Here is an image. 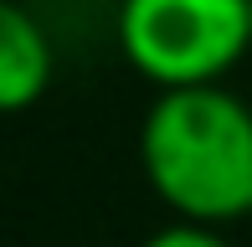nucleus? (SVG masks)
Instances as JSON below:
<instances>
[{
	"mask_svg": "<svg viewBox=\"0 0 252 247\" xmlns=\"http://www.w3.org/2000/svg\"><path fill=\"white\" fill-rule=\"evenodd\" d=\"M144 181L180 221L221 227L252 211V108L237 93H159L139 124Z\"/></svg>",
	"mask_w": 252,
	"mask_h": 247,
	"instance_id": "1",
	"label": "nucleus"
},
{
	"mask_svg": "<svg viewBox=\"0 0 252 247\" xmlns=\"http://www.w3.org/2000/svg\"><path fill=\"white\" fill-rule=\"evenodd\" d=\"M119 47L159 93L216 88L252 47V0H124Z\"/></svg>",
	"mask_w": 252,
	"mask_h": 247,
	"instance_id": "2",
	"label": "nucleus"
},
{
	"mask_svg": "<svg viewBox=\"0 0 252 247\" xmlns=\"http://www.w3.org/2000/svg\"><path fill=\"white\" fill-rule=\"evenodd\" d=\"M52 41L41 31V21L26 5L5 0L0 5V103L10 114L31 108L52 83Z\"/></svg>",
	"mask_w": 252,
	"mask_h": 247,
	"instance_id": "3",
	"label": "nucleus"
},
{
	"mask_svg": "<svg viewBox=\"0 0 252 247\" xmlns=\"http://www.w3.org/2000/svg\"><path fill=\"white\" fill-rule=\"evenodd\" d=\"M139 247H237L232 237H221L216 227H196V221H170V227L150 232Z\"/></svg>",
	"mask_w": 252,
	"mask_h": 247,
	"instance_id": "4",
	"label": "nucleus"
}]
</instances>
